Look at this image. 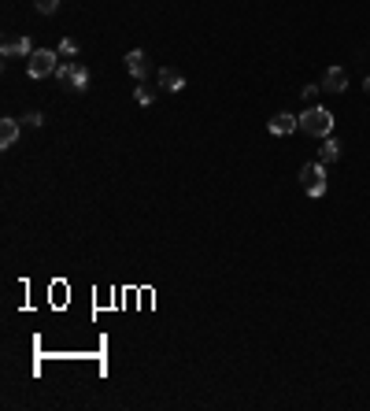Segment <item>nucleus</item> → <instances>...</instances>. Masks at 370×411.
<instances>
[{
    "label": "nucleus",
    "mask_w": 370,
    "mask_h": 411,
    "mask_svg": "<svg viewBox=\"0 0 370 411\" xmlns=\"http://www.w3.org/2000/svg\"><path fill=\"white\" fill-rule=\"evenodd\" d=\"M363 89H366V93H370V78H366V81H363Z\"/></svg>",
    "instance_id": "obj_17"
},
{
    "label": "nucleus",
    "mask_w": 370,
    "mask_h": 411,
    "mask_svg": "<svg viewBox=\"0 0 370 411\" xmlns=\"http://www.w3.org/2000/svg\"><path fill=\"white\" fill-rule=\"evenodd\" d=\"M300 130L303 134H311V137H330V130H333V115L318 104V108H308L300 115Z\"/></svg>",
    "instance_id": "obj_1"
},
{
    "label": "nucleus",
    "mask_w": 370,
    "mask_h": 411,
    "mask_svg": "<svg viewBox=\"0 0 370 411\" xmlns=\"http://www.w3.org/2000/svg\"><path fill=\"white\" fill-rule=\"evenodd\" d=\"M300 186H303V193L308 196H326V163H303V171H300Z\"/></svg>",
    "instance_id": "obj_2"
},
{
    "label": "nucleus",
    "mask_w": 370,
    "mask_h": 411,
    "mask_svg": "<svg viewBox=\"0 0 370 411\" xmlns=\"http://www.w3.org/2000/svg\"><path fill=\"white\" fill-rule=\"evenodd\" d=\"M34 4H37V11H41V15H52V11L59 8V0H34Z\"/></svg>",
    "instance_id": "obj_15"
},
{
    "label": "nucleus",
    "mask_w": 370,
    "mask_h": 411,
    "mask_svg": "<svg viewBox=\"0 0 370 411\" xmlns=\"http://www.w3.org/2000/svg\"><path fill=\"white\" fill-rule=\"evenodd\" d=\"M337 159H341V145L333 137H323V145H318V163H337Z\"/></svg>",
    "instance_id": "obj_11"
},
{
    "label": "nucleus",
    "mask_w": 370,
    "mask_h": 411,
    "mask_svg": "<svg viewBox=\"0 0 370 411\" xmlns=\"http://www.w3.org/2000/svg\"><path fill=\"white\" fill-rule=\"evenodd\" d=\"M126 71H130L137 81H144V78H149V71H152V67H149V56H144L141 48H134V52H126Z\"/></svg>",
    "instance_id": "obj_7"
},
{
    "label": "nucleus",
    "mask_w": 370,
    "mask_h": 411,
    "mask_svg": "<svg viewBox=\"0 0 370 411\" xmlns=\"http://www.w3.org/2000/svg\"><path fill=\"white\" fill-rule=\"evenodd\" d=\"M159 89H167V93H182V89H185V78H182V71L163 67V71H159Z\"/></svg>",
    "instance_id": "obj_8"
},
{
    "label": "nucleus",
    "mask_w": 370,
    "mask_h": 411,
    "mask_svg": "<svg viewBox=\"0 0 370 411\" xmlns=\"http://www.w3.org/2000/svg\"><path fill=\"white\" fill-rule=\"evenodd\" d=\"M267 130L274 137H289L293 130H300V119H296V115H289V111H278V115H270V119H267Z\"/></svg>",
    "instance_id": "obj_5"
},
{
    "label": "nucleus",
    "mask_w": 370,
    "mask_h": 411,
    "mask_svg": "<svg viewBox=\"0 0 370 411\" xmlns=\"http://www.w3.org/2000/svg\"><path fill=\"white\" fill-rule=\"evenodd\" d=\"M56 78H59V86L71 89V93H82V89L89 86V71L82 67V63H59V67H56Z\"/></svg>",
    "instance_id": "obj_3"
},
{
    "label": "nucleus",
    "mask_w": 370,
    "mask_h": 411,
    "mask_svg": "<svg viewBox=\"0 0 370 411\" xmlns=\"http://www.w3.org/2000/svg\"><path fill=\"white\" fill-rule=\"evenodd\" d=\"M134 101H137L141 108H149V104L156 101V93H152V89H144V86H137V89H134Z\"/></svg>",
    "instance_id": "obj_13"
},
{
    "label": "nucleus",
    "mask_w": 370,
    "mask_h": 411,
    "mask_svg": "<svg viewBox=\"0 0 370 411\" xmlns=\"http://www.w3.org/2000/svg\"><path fill=\"white\" fill-rule=\"evenodd\" d=\"M19 141V123L15 119H0V149H11Z\"/></svg>",
    "instance_id": "obj_10"
},
{
    "label": "nucleus",
    "mask_w": 370,
    "mask_h": 411,
    "mask_svg": "<svg viewBox=\"0 0 370 411\" xmlns=\"http://www.w3.org/2000/svg\"><path fill=\"white\" fill-rule=\"evenodd\" d=\"M0 56H4V60H30V56H34V45H30V38L23 34V38H8L4 41V48H0Z\"/></svg>",
    "instance_id": "obj_6"
},
{
    "label": "nucleus",
    "mask_w": 370,
    "mask_h": 411,
    "mask_svg": "<svg viewBox=\"0 0 370 411\" xmlns=\"http://www.w3.org/2000/svg\"><path fill=\"white\" fill-rule=\"evenodd\" d=\"M41 123H45V119H41L37 111H30V115H26V126H41Z\"/></svg>",
    "instance_id": "obj_16"
},
{
    "label": "nucleus",
    "mask_w": 370,
    "mask_h": 411,
    "mask_svg": "<svg viewBox=\"0 0 370 411\" xmlns=\"http://www.w3.org/2000/svg\"><path fill=\"white\" fill-rule=\"evenodd\" d=\"M345 86H348V71H345V67H330L326 78H323V89H326V93H341Z\"/></svg>",
    "instance_id": "obj_9"
},
{
    "label": "nucleus",
    "mask_w": 370,
    "mask_h": 411,
    "mask_svg": "<svg viewBox=\"0 0 370 411\" xmlns=\"http://www.w3.org/2000/svg\"><path fill=\"white\" fill-rule=\"evenodd\" d=\"M318 93H323L318 86H303V104H308V108H318Z\"/></svg>",
    "instance_id": "obj_14"
},
{
    "label": "nucleus",
    "mask_w": 370,
    "mask_h": 411,
    "mask_svg": "<svg viewBox=\"0 0 370 411\" xmlns=\"http://www.w3.org/2000/svg\"><path fill=\"white\" fill-rule=\"evenodd\" d=\"M59 52H52V48H34V56L26 60V71H30V78H45V74H52L56 67H59Z\"/></svg>",
    "instance_id": "obj_4"
},
{
    "label": "nucleus",
    "mask_w": 370,
    "mask_h": 411,
    "mask_svg": "<svg viewBox=\"0 0 370 411\" xmlns=\"http://www.w3.org/2000/svg\"><path fill=\"white\" fill-rule=\"evenodd\" d=\"M56 52H59V60H74V56H78V45L67 38V41H59V48H56Z\"/></svg>",
    "instance_id": "obj_12"
}]
</instances>
